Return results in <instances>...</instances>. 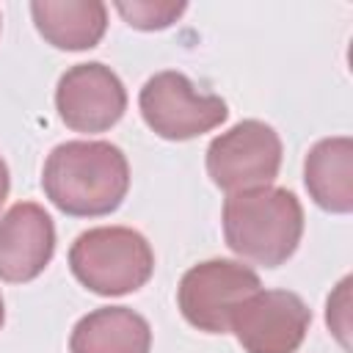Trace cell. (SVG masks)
<instances>
[{"instance_id": "1", "label": "cell", "mask_w": 353, "mask_h": 353, "mask_svg": "<svg viewBox=\"0 0 353 353\" xmlns=\"http://www.w3.org/2000/svg\"><path fill=\"white\" fill-rule=\"evenodd\" d=\"M41 188L63 215H110L127 199L130 163L110 141H66L47 154Z\"/></svg>"}, {"instance_id": "15", "label": "cell", "mask_w": 353, "mask_h": 353, "mask_svg": "<svg viewBox=\"0 0 353 353\" xmlns=\"http://www.w3.org/2000/svg\"><path fill=\"white\" fill-rule=\"evenodd\" d=\"M8 188H11V174H8L6 160L0 157V207H3V204H6V199H8Z\"/></svg>"}, {"instance_id": "5", "label": "cell", "mask_w": 353, "mask_h": 353, "mask_svg": "<svg viewBox=\"0 0 353 353\" xmlns=\"http://www.w3.org/2000/svg\"><path fill=\"white\" fill-rule=\"evenodd\" d=\"M262 290L259 276L237 259H207L185 270L176 287L182 317L204 334H229L234 309Z\"/></svg>"}, {"instance_id": "11", "label": "cell", "mask_w": 353, "mask_h": 353, "mask_svg": "<svg viewBox=\"0 0 353 353\" xmlns=\"http://www.w3.org/2000/svg\"><path fill=\"white\" fill-rule=\"evenodd\" d=\"M152 328L130 306H99L83 314L69 336V353H149Z\"/></svg>"}, {"instance_id": "7", "label": "cell", "mask_w": 353, "mask_h": 353, "mask_svg": "<svg viewBox=\"0 0 353 353\" xmlns=\"http://www.w3.org/2000/svg\"><path fill=\"white\" fill-rule=\"evenodd\" d=\"M309 325L312 309L290 290H256L229 320V331L245 353H295Z\"/></svg>"}, {"instance_id": "17", "label": "cell", "mask_w": 353, "mask_h": 353, "mask_svg": "<svg viewBox=\"0 0 353 353\" xmlns=\"http://www.w3.org/2000/svg\"><path fill=\"white\" fill-rule=\"evenodd\" d=\"M0 22H3V19H0Z\"/></svg>"}, {"instance_id": "8", "label": "cell", "mask_w": 353, "mask_h": 353, "mask_svg": "<svg viewBox=\"0 0 353 353\" xmlns=\"http://www.w3.org/2000/svg\"><path fill=\"white\" fill-rule=\"evenodd\" d=\"M55 108L69 130L105 132L121 121L127 110V88L121 77L99 61L74 63L55 85Z\"/></svg>"}, {"instance_id": "12", "label": "cell", "mask_w": 353, "mask_h": 353, "mask_svg": "<svg viewBox=\"0 0 353 353\" xmlns=\"http://www.w3.org/2000/svg\"><path fill=\"white\" fill-rule=\"evenodd\" d=\"M303 182L317 207L347 215L353 210V141L347 135L317 141L303 160Z\"/></svg>"}, {"instance_id": "3", "label": "cell", "mask_w": 353, "mask_h": 353, "mask_svg": "<svg viewBox=\"0 0 353 353\" xmlns=\"http://www.w3.org/2000/svg\"><path fill=\"white\" fill-rule=\"evenodd\" d=\"M74 279L105 298L141 290L154 273V251L149 240L130 226H94L69 248Z\"/></svg>"}, {"instance_id": "2", "label": "cell", "mask_w": 353, "mask_h": 353, "mask_svg": "<svg viewBox=\"0 0 353 353\" xmlns=\"http://www.w3.org/2000/svg\"><path fill=\"white\" fill-rule=\"evenodd\" d=\"M226 245L256 265H284L303 234V207L287 188L265 185L232 193L221 212Z\"/></svg>"}, {"instance_id": "4", "label": "cell", "mask_w": 353, "mask_h": 353, "mask_svg": "<svg viewBox=\"0 0 353 353\" xmlns=\"http://www.w3.org/2000/svg\"><path fill=\"white\" fill-rule=\"evenodd\" d=\"M138 108L146 127L165 141L199 138L221 127L229 116L218 94L199 91L193 80L176 69L152 74L138 94Z\"/></svg>"}, {"instance_id": "14", "label": "cell", "mask_w": 353, "mask_h": 353, "mask_svg": "<svg viewBox=\"0 0 353 353\" xmlns=\"http://www.w3.org/2000/svg\"><path fill=\"white\" fill-rule=\"evenodd\" d=\"M350 276H345L334 295H328V303H325V323L328 328L336 334V339L342 342V347L347 350L350 342H347V331H350Z\"/></svg>"}, {"instance_id": "16", "label": "cell", "mask_w": 353, "mask_h": 353, "mask_svg": "<svg viewBox=\"0 0 353 353\" xmlns=\"http://www.w3.org/2000/svg\"><path fill=\"white\" fill-rule=\"evenodd\" d=\"M3 323H6V301L0 295V328H3Z\"/></svg>"}, {"instance_id": "10", "label": "cell", "mask_w": 353, "mask_h": 353, "mask_svg": "<svg viewBox=\"0 0 353 353\" xmlns=\"http://www.w3.org/2000/svg\"><path fill=\"white\" fill-rule=\"evenodd\" d=\"M30 17L41 39L66 52L97 47L108 28V6L99 0H33Z\"/></svg>"}, {"instance_id": "6", "label": "cell", "mask_w": 353, "mask_h": 353, "mask_svg": "<svg viewBox=\"0 0 353 353\" xmlns=\"http://www.w3.org/2000/svg\"><path fill=\"white\" fill-rule=\"evenodd\" d=\"M281 168V138L259 121L243 119L226 132L215 135L207 146V174L223 193L265 188Z\"/></svg>"}, {"instance_id": "9", "label": "cell", "mask_w": 353, "mask_h": 353, "mask_svg": "<svg viewBox=\"0 0 353 353\" xmlns=\"http://www.w3.org/2000/svg\"><path fill=\"white\" fill-rule=\"evenodd\" d=\"M55 254V223L36 201H17L0 215V281L25 284Z\"/></svg>"}, {"instance_id": "13", "label": "cell", "mask_w": 353, "mask_h": 353, "mask_svg": "<svg viewBox=\"0 0 353 353\" xmlns=\"http://www.w3.org/2000/svg\"><path fill=\"white\" fill-rule=\"evenodd\" d=\"M113 8L121 14V19L130 28H138V30H163V28L174 25L188 11V3H174V0H132V3H113Z\"/></svg>"}]
</instances>
